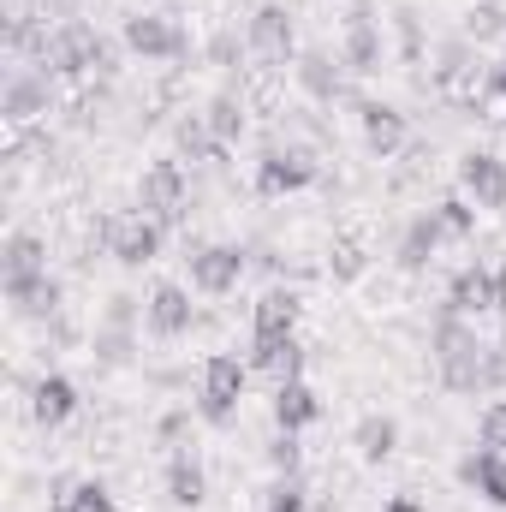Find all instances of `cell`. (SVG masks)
I'll use <instances>...</instances> for the list:
<instances>
[{"mask_svg":"<svg viewBox=\"0 0 506 512\" xmlns=\"http://www.w3.org/2000/svg\"><path fill=\"white\" fill-rule=\"evenodd\" d=\"M429 352H435V370L453 393H477L483 387V364H489V346L477 340L471 316H453L441 310L435 316V334H429Z\"/></svg>","mask_w":506,"mask_h":512,"instance_id":"1","label":"cell"},{"mask_svg":"<svg viewBox=\"0 0 506 512\" xmlns=\"http://www.w3.org/2000/svg\"><path fill=\"white\" fill-rule=\"evenodd\" d=\"M42 66H48L54 78L114 72V42H108L96 24H84V18H60V24H54V36H48V54H42Z\"/></svg>","mask_w":506,"mask_h":512,"instance_id":"2","label":"cell"},{"mask_svg":"<svg viewBox=\"0 0 506 512\" xmlns=\"http://www.w3.org/2000/svg\"><path fill=\"white\" fill-rule=\"evenodd\" d=\"M245 382H251V364L233 358V352H209L203 358V382H197V411L203 423H233L239 399H245Z\"/></svg>","mask_w":506,"mask_h":512,"instance_id":"3","label":"cell"},{"mask_svg":"<svg viewBox=\"0 0 506 512\" xmlns=\"http://www.w3.org/2000/svg\"><path fill=\"white\" fill-rule=\"evenodd\" d=\"M245 48H251V60L262 72H286V60H292V48H298V30H292V12H286L280 0H262L251 12Z\"/></svg>","mask_w":506,"mask_h":512,"instance_id":"4","label":"cell"},{"mask_svg":"<svg viewBox=\"0 0 506 512\" xmlns=\"http://www.w3.org/2000/svg\"><path fill=\"white\" fill-rule=\"evenodd\" d=\"M322 179V167H316V155L310 149H298V143H268L262 149V161H256V197H292V191H310Z\"/></svg>","mask_w":506,"mask_h":512,"instance_id":"5","label":"cell"},{"mask_svg":"<svg viewBox=\"0 0 506 512\" xmlns=\"http://www.w3.org/2000/svg\"><path fill=\"white\" fill-rule=\"evenodd\" d=\"M161 239H167V227L155 221V215H108L102 221V245L114 262H126V268H143V262H155L161 256Z\"/></svg>","mask_w":506,"mask_h":512,"instance_id":"6","label":"cell"},{"mask_svg":"<svg viewBox=\"0 0 506 512\" xmlns=\"http://www.w3.org/2000/svg\"><path fill=\"white\" fill-rule=\"evenodd\" d=\"M185 262H191V286H197V292L227 298V292L245 280L251 251H245V245H191V251H185Z\"/></svg>","mask_w":506,"mask_h":512,"instance_id":"7","label":"cell"},{"mask_svg":"<svg viewBox=\"0 0 506 512\" xmlns=\"http://www.w3.org/2000/svg\"><path fill=\"white\" fill-rule=\"evenodd\" d=\"M54 108V72L48 66H12L6 72V90H0V114L6 126H30L36 114Z\"/></svg>","mask_w":506,"mask_h":512,"instance_id":"8","label":"cell"},{"mask_svg":"<svg viewBox=\"0 0 506 512\" xmlns=\"http://www.w3.org/2000/svg\"><path fill=\"white\" fill-rule=\"evenodd\" d=\"M137 209L155 215L161 227H173V221L185 215V167H179L173 155H161V161L143 167V179H137Z\"/></svg>","mask_w":506,"mask_h":512,"instance_id":"9","label":"cell"},{"mask_svg":"<svg viewBox=\"0 0 506 512\" xmlns=\"http://www.w3.org/2000/svg\"><path fill=\"white\" fill-rule=\"evenodd\" d=\"M126 48L143 54V60H185V54H191V36H185V24L167 18V12H131L126 18Z\"/></svg>","mask_w":506,"mask_h":512,"instance_id":"10","label":"cell"},{"mask_svg":"<svg viewBox=\"0 0 506 512\" xmlns=\"http://www.w3.org/2000/svg\"><path fill=\"white\" fill-rule=\"evenodd\" d=\"M340 66L352 72V78H370L381 66V18L370 0H352V12H346V42H340Z\"/></svg>","mask_w":506,"mask_h":512,"instance_id":"11","label":"cell"},{"mask_svg":"<svg viewBox=\"0 0 506 512\" xmlns=\"http://www.w3.org/2000/svg\"><path fill=\"white\" fill-rule=\"evenodd\" d=\"M459 191L477 209H506V161L495 149H465L459 155Z\"/></svg>","mask_w":506,"mask_h":512,"instance_id":"12","label":"cell"},{"mask_svg":"<svg viewBox=\"0 0 506 512\" xmlns=\"http://www.w3.org/2000/svg\"><path fill=\"white\" fill-rule=\"evenodd\" d=\"M143 322H149V334H155V340H179V334H191V328H197L191 292H185L179 280H161V286L143 298Z\"/></svg>","mask_w":506,"mask_h":512,"instance_id":"13","label":"cell"},{"mask_svg":"<svg viewBox=\"0 0 506 512\" xmlns=\"http://www.w3.org/2000/svg\"><path fill=\"white\" fill-rule=\"evenodd\" d=\"M6 286V304H12V316H24V322H54L60 316V298H66V286L42 268V274H18V280H0Z\"/></svg>","mask_w":506,"mask_h":512,"instance_id":"14","label":"cell"},{"mask_svg":"<svg viewBox=\"0 0 506 512\" xmlns=\"http://www.w3.org/2000/svg\"><path fill=\"white\" fill-rule=\"evenodd\" d=\"M298 292L292 286H268L262 298H256L251 310V346H268V340H292L298 334Z\"/></svg>","mask_w":506,"mask_h":512,"instance_id":"15","label":"cell"},{"mask_svg":"<svg viewBox=\"0 0 506 512\" xmlns=\"http://www.w3.org/2000/svg\"><path fill=\"white\" fill-rule=\"evenodd\" d=\"M441 310H453V316H489L495 310V268H483V262H471V268H459L453 274V286H447V304Z\"/></svg>","mask_w":506,"mask_h":512,"instance_id":"16","label":"cell"},{"mask_svg":"<svg viewBox=\"0 0 506 512\" xmlns=\"http://www.w3.org/2000/svg\"><path fill=\"white\" fill-rule=\"evenodd\" d=\"M441 239H447V227H441V215L435 209H423V215H411L405 221V233H399V268L405 274H423L429 262H435V251H441Z\"/></svg>","mask_w":506,"mask_h":512,"instance_id":"17","label":"cell"},{"mask_svg":"<svg viewBox=\"0 0 506 512\" xmlns=\"http://www.w3.org/2000/svg\"><path fill=\"white\" fill-rule=\"evenodd\" d=\"M358 120H364V143H370V155H381V161H393V155L405 149V137H411L405 114L387 108V102H358Z\"/></svg>","mask_w":506,"mask_h":512,"instance_id":"18","label":"cell"},{"mask_svg":"<svg viewBox=\"0 0 506 512\" xmlns=\"http://www.w3.org/2000/svg\"><path fill=\"white\" fill-rule=\"evenodd\" d=\"M72 411H78V387H72V376L48 370L42 382L30 387V417H36L42 429H60V423H72Z\"/></svg>","mask_w":506,"mask_h":512,"instance_id":"19","label":"cell"},{"mask_svg":"<svg viewBox=\"0 0 506 512\" xmlns=\"http://www.w3.org/2000/svg\"><path fill=\"white\" fill-rule=\"evenodd\" d=\"M274 423H280L286 435H304L310 423H322V399H316V387L304 382V376L274 387Z\"/></svg>","mask_w":506,"mask_h":512,"instance_id":"20","label":"cell"},{"mask_svg":"<svg viewBox=\"0 0 506 512\" xmlns=\"http://www.w3.org/2000/svg\"><path fill=\"white\" fill-rule=\"evenodd\" d=\"M167 501L173 507H203L209 501V471H203V459L191 453V447H179L173 459H167Z\"/></svg>","mask_w":506,"mask_h":512,"instance_id":"21","label":"cell"},{"mask_svg":"<svg viewBox=\"0 0 506 512\" xmlns=\"http://www.w3.org/2000/svg\"><path fill=\"white\" fill-rule=\"evenodd\" d=\"M459 483L477 489L489 507H506V453H489V447L465 453V459H459Z\"/></svg>","mask_w":506,"mask_h":512,"instance_id":"22","label":"cell"},{"mask_svg":"<svg viewBox=\"0 0 506 512\" xmlns=\"http://www.w3.org/2000/svg\"><path fill=\"white\" fill-rule=\"evenodd\" d=\"M298 84H304L310 102H340V96H346V66H340L334 54L310 48V54H298Z\"/></svg>","mask_w":506,"mask_h":512,"instance_id":"23","label":"cell"},{"mask_svg":"<svg viewBox=\"0 0 506 512\" xmlns=\"http://www.w3.org/2000/svg\"><path fill=\"white\" fill-rule=\"evenodd\" d=\"M352 447H358L364 465L393 459V447H399V417H393V411H364L358 429H352Z\"/></svg>","mask_w":506,"mask_h":512,"instance_id":"24","label":"cell"},{"mask_svg":"<svg viewBox=\"0 0 506 512\" xmlns=\"http://www.w3.org/2000/svg\"><path fill=\"white\" fill-rule=\"evenodd\" d=\"M304 346H298V334L292 340H268V346H251V370H262L268 382L280 387V382H298L304 376Z\"/></svg>","mask_w":506,"mask_h":512,"instance_id":"25","label":"cell"},{"mask_svg":"<svg viewBox=\"0 0 506 512\" xmlns=\"http://www.w3.org/2000/svg\"><path fill=\"white\" fill-rule=\"evenodd\" d=\"M245 114H251V102L233 96V90H221V96L203 108V126H209V137H215L221 149H233V143L245 137Z\"/></svg>","mask_w":506,"mask_h":512,"instance_id":"26","label":"cell"},{"mask_svg":"<svg viewBox=\"0 0 506 512\" xmlns=\"http://www.w3.org/2000/svg\"><path fill=\"white\" fill-rule=\"evenodd\" d=\"M42 268H48V245H42L30 227L6 233V251H0V280H18V274H42Z\"/></svg>","mask_w":506,"mask_h":512,"instance_id":"27","label":"cell"},{"mask_svg":"<svg viewBox=\"0 0 506 512\" xmlns=\"http://www.w3.org/2000/svg\"><path fill=\"white\" fill-rule=\"evenodd\" d=\"M54 512H120V507H114L108 483H96V477H84V483L60 477L54 483Z\"/></svg>","mask_w":506,"mask_h":512,"instance_id":"28","label":"cell"},{"mask_svg":"<svg viewBox=\"0 0 506 512\" xmlns=\"http://www.w3.org/2000/svg\"><path fill=\"white\" fill-rule=\"evenodd\" d=\"M131 352H137V328H108V322H96V334H90V358H96V364L126 370Z\"/></svg>","mask_w":506,"mask_h":512,"instance_id":"29","label":"cell"},{"mask_svg":"<svg viewBox=\"0 0 506 512\" xmlns=\"http://www.w3.org/2000/svg\"><path fill=\"white\" fill-rule=\"evenodd\" d=\"M173 137H179V149H185L191 161H221V155H227V149H221V143L209 137V126H203V114L179 120V126H173Z\"/></svg>","mask_w":506,"mask_h":512,"instance_id":"30","label":"cell"},{"mask_svg":"<svg viewBox=\"0 0 506 512\" xmlns=\"http://www.w3.org/2000/svg\"><path fill=\"white\" fill-rule=\"evenodd\" d=\"M435 215H441V227H447V239H471L477 233V203L459 191V197H441L435 203Z\"/></svg>","mask_w":506,"mask_h":512,"instance_id":"31","label":"cell"},{"mask_svg":"<svg viewBox=\"0 0 506 512\" xmlns=\"http://www.w3.org/2000/svg\"><path fill=\"white\" fill-rule=\"evenodd\" d=\"M268 465H274L280 477H298V471H304V447H298V435L280 429V435L268 441Z\"/></svg>","mask_w":506,"mask_h":512,"instance_id":"32","label":"cell"},{"mask_svg":"<svg viewBox=\"0 0 506 512\" xmlns=\"http://www.w3.org/2000/svg\"><path fill=\"white\" fill-rule=\"evenodd\" d=\"M262 512H310V495H304V483H298V477H280V483L268 489Z\"/></svg>","mask_w":506,"mask_h":512,"instance_id":"33","label":"cell"},{"mask_svg":"<svg viewBox=\"0 0 506 512\" xmlns=\"http://www.w3.org/2000/svg\"><path fill=\"white\" fill-rule=\"evenodd\" d=\"M477 447H489V453H506V399H495V405L477 417Z\"/></svg>","mask_w":506,"mask_h":512,"instance_id":"34","label":"cell"},{"mask_svg":"<svg viewBox=\"0 0 506 512\" xmlns=\"http://www.w3.org/2000/svg\"><path fill=\"white\" fill-rule=\"evenodd\" d=\"M364 262H370V256H364V239H340V245H334V280H358Z\"/></svg>","mask_w":506,"mask_h":512,"instance_id":"35","label":"cell"},{"mask_svg":"<svg viewBox=\"0 0 506 512\" xmlns=\"http://www.w3.org/2000/svg\"><path fill=\"white\" fill-rule=\"evenodd\" d=\"M137 316H143V304H137L131 292H114V298H108V310H102V322H108V328H137Z\"/></svg>","mask_w":506,"mask_h":512,"instance_id":"36","label":"cell"},{"mask_svg":"<svg viewBox=\"0 0 506 512\" xmlns=\"http://www.w3.org/2000/svg\"><path fill=\"white\" fill-rule=\"evenodd\" d=\"M465 30H471L477 42H483V36H506V6H477Z\"/></svg>","mask_w":506,"mask_h":512,"instance_id":"37","label":"cell"},{"mask_svg":"<svg viewBox=\"0 0 506 512\" xmlns=\"http://www.w3.org/2000/svg\"><path fill=\"white\" fill-rule=\"evenodd\" d=\"M239 54H251V48H245V36H233V30H221V36L209 42V60H215V66H239Z\"/></svg>","mask_w":506,"mask_h":512,"instance_id":"38","label":"cell"},{"mask_svg":"<svg viewBox=\"0 0 506 512\" xmlns=\"http://www.w3.org/2000/svg\"><path fill=\"white\" fill-rule=\"evenodd\" d=\"M495 316H501V328H506V262L495 268Z\"/></svg>","mask_w":506,"mask_h":512,"instance_id":"39","label":"cell"},{"mask_svg":"<svg viewBox=\"0 0 506 512\" xmlns=\"http://www.w3.org/2000/svg\"><path fill=\"white\" fill-rule=\"evenodd\" d=\"M381 512H423V501H417V495H393Z\"/></svg>","mask_w":506,"mask_h":512,"instance_id":"40","label":"cell"},{"mask_svg":"<svg viewBox=\"0 0 506 512\" xmlns=\"http://www.w3.org/2000/svg\"><path fill=\"white\" fill-rule=\"evenodd\" d=\"M489 84H495V90H501V96H506V60H501V66H495V72H489Z\"/></svg>","mask_w":506,"mask_h":512,"instance_id":"41","label":"cell"}]
</instances>
